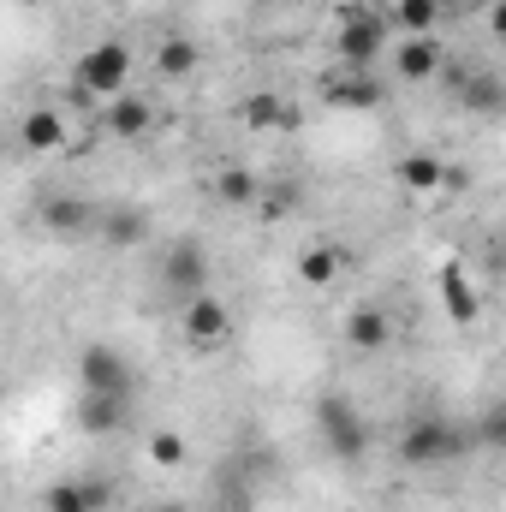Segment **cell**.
<instances>
[{"mask_svg": "<svg viewBox=\"0 0 506 512\" xmlns=\"http://www.w3.org/2000/svg\"><path fill=\"white\" fill-rule=\"evenodd\" d=\"M197 60H203V54H197L191 36H167V42L155 48V72H161V78H191Z\"/></svg>", "mask_w": 506, "mask_h": 512, "instance_id": "7402d4cb", "label": "cell"}, {"mask_svg": "<svg viewBox=\"0 0 506 512\" xmlns=\"http://www.w3.org/2000/svg\"><path fill=\"white\" fill-rule=\"evenodd\" d=\"M441 298H447V316L453 322H477V292H471V280H465L459 262L441 268Z\"/></svg>", "mask_w": 506, "mask_h": 512, "instance_id": "d6986e66", "label": "cell"}, {"mask_svg": "<svg viewBox=\"0 0 506 512\" xmlns=\"http://www.w3.org/2000/svg\"><path fill=\"white\" fill-rule=\"evenodd\" d=\"M441 6H459V0H441Z\"/></svg>", "mask_w": 506, "mask_h": 512, "instance_id": "4dcf8cb0", "label": "cell"}, {"mask_svg": "<svg viewBox=\"0 0 506 512\" xmlns=\"http://www.w3.org/2000/svg\"><path fill=\"white\" fill-rule=\"evenodd\" d=\"M149 512H191V507H179V501H161V507H149Z\"/></svg>", "mask_w": 506, "mask_h": 512, "instance_id": "83f0119b", "label": "cell"}, {"mask_svg": "<svg viewBox=\"0 0 506 512\" xmlns=\"http://www.w3.org/2000/svg\"><path fill=\"white\" fill-rule=\"evenodd\" d=\"M322 96H328L340 114H364V108H376L381 102V84L370 78V72H346V66H334L328 84H322Z\"/></svg>", "mask_w": 506, "mask_h": 512, "instance_id": "ba28073f", "label": "cell"}, {"mask_svg": "<svg viewBox=\"0 0 506 512\" xmlns=\"http://www.w3.org/2000/svg\"><path fill=\"white\" fill-rule=\"evenodd\" d=\"M42 221H48L54 233H90V227H102V209L84 203V197H48V203H42Z\"/></svg>", "mask_w": 506, "mask_h": 512, "instance_id": "7c38bea8", "label": "cell"}, {"mask_svg": "<svg viewBox=\"0 0 506 512\" xmlns=\"http://www.w3.org/2000/svg\"><path fill=\"white\" fill-rule=\"evenodd\" d=\"M340 268H346V251H340V245H310V251L298 256V280H304V286H316V292H322V286H334V280H340Z\"/></svg>", "mask_w": 506, "mask_h": 512, "instance_id": "ac0fdd59", "label": "cell"}, {"mask_svg": "<svg viewBox=\"0 0 506 512\" xmlns=\"http://www.w3.org/2000/svg\"><path fill=\"white\" fill-rule=\"evenodd\" d=\"M126 423V399H108V393H78V429L84 435H114Z\"/></svg>", "mask_w": 506, "mask_h": 512, "instance_id": "2e32d148", "label": "cell"}, {"mask_svg": "<svg viewBox=\"0 0 506 512\" xmlns=\"http://www.w3.org/2000/svg\"><path fill=\"white\" fill-rule=\"evenodd\" d=\"M489 30H495V42H506V0H489Z\"/></svg>", "mask_w": 506, "mask_h": 512, "instance_id": "4316f807", "label": "cell"}, {"mask_svg": "<svg viewBox=\"0 0 506 512\" xmlns=\"http://www.w3.org/2000/svg\"><path fill=\"white\" fill-rule=\"evenodd\" d=\"M102 6H126V0H102Z\"/></svg>", "mask_w": 506, "mask_h": 512, "instance_id": "f1b7e54d", "label": "cell"}, {"mask_svg": "<svg viewBox=\"0 0 506 512\" xmlns=\"http://www.w3.org/2000/svg\"><path fill=\"white\" fill-rule=\"evenodd\" d=\"M316 429H322V441L334 447V459H346V465H358V459L370 453V429H364L352 393H340V387L316 399Z\"/></svg>", "mask_w": 506, "mask_h": 512, "instance_id": "3957f363", "label": "cell"}, {"mask_svg": "<svg viewBox=\"0 0 506 512\" xmlns=\"http://www.w3.org/2000/svg\"><path fill=\"white\" fill-rule=\"evenodd\" d=\"M477 435H483L489 447H506V405L495 411V417H489V423H483V429H477Z\"/></svg>", "mask_w": 506, "mask_h": 512, "instance_id": "484cf974", "label": "cell"}, {"mask_svg": "<svg viewBox=\"0 0 506 512\" xmlns=\"http://www.w3.org/2000/svg\"><path fill=\"white\" fill-rule=\"evenodd\" d=\"M399 185L417 191V197H435L441 185H453V167H447L435 149H411V155L399 161Z\"/></svg>", "mask_w": 506, "mask_h": 512, "instance_id": "30bf717a", "label": "cell"}, {"mask_svg": "<svg viewBox=\"0 0 506 512\" xmlns=\"http://www.w3.org/2000/svg\"><path fill=\"white\" fill-rule=\"evenodd\" d=\"M387 24H393V18H381L370 6H346V12H340V30H334V66L370 72L381 60V48H387Z\"/></svg>", "mask_w": 506, "mask_h": 512, "instance_id": "7a4b0ae2", "label": "cell"}, {"mask_svg": "<svg viewBox=\"0 0 506 512\" xmlns=\"http://www.w3.org/2000/svg\"><path fill=\"white\" fill-rule=\"evenodd\" d=\"M108 245H143L149 239V215L143 209H102V227H96Z\"/></svg>", "mask_w": 506, "mask_h": 512, "instance_id": "ffe728a7", "label": "cell"}, {"mask_svg": "<svg viewBox=\"0 0 506 512\" xmlns=\"http://www.w3.org/2000/svg\"><path fill=\"white\" fill-rule=\"evenodd\" d=\"M387 340H393V322H387V310L381 304H358L352 316H346V346L352 352H387Z\"/></svg>", "mask_w": 506, "mask_h": 512, "instance_id": "8fae6325", "label": "cell"}, {"mask_svg": "<svg viewBox=\"0 0 506 512\" xmlns=\"http://www.w3.org/2000/svg\"><path fill=\"white\" fill-rule=\"evenodd\" d=\"M179 328H185L191 346H221V340L233 334V316H227V304H221L215 292H197V298H185Z\"/></svg>", "mask_w": 506, "mask_h": 512, "instance_id": "8992f818", "label": "cell"}, {"mask_svg": "<svg viewBox=\"0 0 506 512\" xmlns=\"http://www.w3.org/2000/svg\"><path fill=\"white\" fill-rule=\"evenodd\" d=\"M131 78V48L126 42H90L84 54H78V90L84 96H120Z\"/></svg>", "mask_w": 506, "mask_h": 512, "instance_id": "277c9868", "label": "cell"}, {"mask_svg": "<svg viewBox=\"0 0 506 512\" xmlns=\"http://www.w3.org/2000/svg\"><path fill=\"white\" fill-rule=\"evenodd\" d=\"M108 507V483H54L42 495V512H102Z\"/></svg>", "mask_w": 506, "mask_h": 512, "instance_id": "9a60e30c", "label": "cell"}, {"mask_svg": "<svg viewBox=\"0 0 506 512\" xmlns=\"http://www.w3.org/2000/svg\"><path fill=\"white\" fill-rule=\"evenodd\" d=\"M239 126H251V131H292V126H298V114H292L280 96H245V102H239Z\"/></svg>", "mask_w": 506, "mask_h": 512, "instance_id": "e0dca14e", "label": "cell"}, {"mask_svg": "<svg viewBox=\"0 0 506 512\" xmlns=\"http://www.w3.org/2000/svg\"><path fill=\"white\" fill-rule=\"evenodd\" d=\"M12 6H30V0H12Z\"/></svg>", "mask_w": 506, "mask_h": 512, "instance_id": "f546056e", "label": "cell"}, {"mask_svg": "<svg viewBox=\"0 0 506 512\" xmlns=\"http://www.w3.org/2000/svg\"><path fill=\"white\" fill-rule=\"evenodd\" d=\"M441 66H447V48L435 36H405L399 54H393V72L405 84H429V78H441Z\"/></svg>", "mask_w": 506, "mask_h": 512, "instance_id": "52a82bcc", "label": "cell"}, {"mask_svg": "<svg viewBox=\"0 0 506 512\" xmlns=\"http://www.w3.org/2000/svg\"><path fill=\"white\" fill-rule=\"evenodd\" d=\"M441 12H447L441 0H393V12H387V18H393V24H399L405 36H435Z\"/></svg>", "mask_w": 506, "mask_h": 512, "instance_id": "44dd1931", "label": "cell"}, {"mask_svg": "<svg viewBox=\"0 0 506 512\" xmlns=\"http://www.w3.org/2000/svg\"><path fill=\"white\" fill-rule=\"evenodd\" d=\"M471 447V435L459 429V423H447V417H417L405 435H399V465H411V471H435V465H453L459 453Z\"/></svg>", "mask_w": 506, "mask_h": 512, "instance_id": "6da1fadb", "label": "cell"}, {"mask_svg": "<svg viewBox=\"0 0 506 512\" xmlns=\"http://www.w3.org/2000/svg\"><path fill=\"white\" fill-rule=\"evenodd\" d=\"M459 96H465V108L483 114V120H501L506 114V78L501 72H471V78L459 84Z\"/></svg>", "mask_w": 506, "mask_h": 512, "instance_id": "4fadbf2b", "label": "cell"}, {"mask_svg": "<svg viewBox=\"0 0 506 512\" xmlns=\"http://www.w3.org/2000/svg\"><path fill=\"white\" fill-rule=\"evenodd\" d=\"M149 102H137V96H114V108H108V131L114 137H143L149 131Z\"/></svg>", "mask_w": 506, "mask_h": 512, "instance_id": "cb8c5ba5", "label": "cell"}, {"mask_svg": "<svg viewBox=\"0 0 506 512\" xmlns=\"http://www.w3.org/2000/svg\"><path fill=\"white\" fill-rule=\"evenodd\" d=\"M215 197H221L227 209H256V203H262V185H256V173H245V167H227V173L215 179Z\"/></svg>", "mask_w": 506, "mask_h": 512, "instance_id": "603a6c76", "label": "cell"}, {"mask_svg": "<svg viewBox=\"0 0 506 512\" xmlns=\"http://www.w3.org/2000/svg\"><path fill=\"white\" fill-rule=\"evenodd\" d=\"M78 387L84 393H108V399H131L137 376H131V364L114 346H84L78 352Z\"/></svg>", "mask_w": 506, "mask_h": 512, "instance_id": "5b68a950", "label": "cell"}, {"mask_svg": "<svg viewBox=\"0 0 506 512\" xmlns=\"http://www.w3.org/2000/svg\"><path fill=\"white\" fill-rule=\"evenodd\" d=\"M161 280H167L179 298L209 292V256H203V245H173V256L161 262Z\"/></svg>", "mask_w": 506, "mask_h": 512, "instance_id": "9c48e42d", "label": "cell"}, {"mask_svg": "<svg viewBox=\"0 0 506 512\" xmlns=\"http://www.w3.org/2000/svg\"><path fill=\"white\" fill-rule=\"evenodd\" d=\"M143 447H149V459H155L161 471H179V465H185V435H173V429H155Z\"/></svg>", "mask_w": 506, "mask_h": 512, "instance_id": "d4e9b609", "label": "cell"}, {"mask_svg": "<svg viewBox=\"0 0 506 512\" xmlns=\"http://www.w3.org/2000/svg\"><path fill=\"white\" fill-rule=\"evenodd\" d=\"M18 143H24L30 155H54V149L66 143V120H60L54 108H30L24 126H18Z\"/></svg>", "mask_w": 506, "mask_h": 512, "instance_id": "5bb4252c", "label": "cell"}]
</instances>
